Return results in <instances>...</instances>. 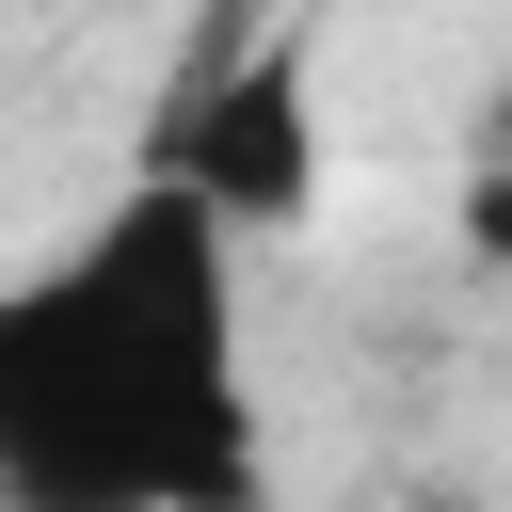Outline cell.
Listing matches in <instances>:
<instances>
[{"label": "cell", "instance_id": "obj_1", "mask_svg": "<svg viewBox=\"0 0 512 512\" xmlns=\"http://www.w3.org/2000/svg\"><path fill=\"white\" fill-rule=\"evenodd\" d=\"M0 512H272L240 384V224L160 160L0 272Z\"/></svg>", "mask_w": 512, "mask_h": 512}, {"label": "cell", "instance_id": "obj_2", "mask_svg": "<svg viewBox=\"0 0 512 512\" xmlns=\"http://www.w3.org/2000/svg\"><path fill=\"white\" fill-rule=\"evenodd\" d=\"M160 176H176V192H208L240 240H256V224H304V192H320L304 48H288V32H224V48H208V80L176 96V128H160Z\"/></svg>", "mask_w": 512, "mask_h": 512}]
</instances>
